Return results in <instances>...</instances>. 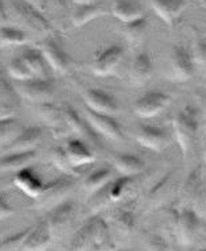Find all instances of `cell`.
I'll list each match as a JSON object with an SVG mask.
<instances>
[{
  "mask_svg": "<svg viewBox=\"0 0 206 251\" xmlns=\"http://www.w3.org/2000/svg\"><path fill=\"white\" fill-rule=\"evenodd\" d=\"M8 21H11L12 26L22 28L26 33L42 37L44 39L50 38L53 35L51 23L44 17V14L35 7L21 1H10L8 4Z\"/></svg>",
  "mask_w": 206,
  "mask_h": 251,
  "instance_id": "6da1fadb",
  "label": "cell"
},
{
  "mask_svg": "<svg viewBox=\"0 0 206 251\" xmlns=\"http://www.w3.org/2000/svg\"><path fill=\"white\" fill-rule=\"evenodd\" d=\"M200 130V111L193 104H186L174 115L173 132L182 155L186 157L190 149L194 146Z\"/></svg>",
  "mask_w": 206,
  "mask_h": 251,
  "instance_id": "7a4b0ae2",
  "label": "cell"
},
{
  "mask_svg": "<svg viewBox=\"0 0 206 251\" xmlns=\"http://www.w3.org/2000/svg\"><path fill=\"white\" fill-rule=\"evenodd\" d=\"M179 200L182 207L194 209L201 218L206 212V188L200 168H194L184 177L179 186Z\"/></svg>",
  "mask_w": 206,
  "mask_h": 251,
  "instance_id": "3957f363",
  "label": "cell"
},
{
  "mask_svg": "<svg viewBox=\"0 0 206 251\" xmlns=\"http://www.w3.org/2000/svg\"><path fill=\"white\" fill-rule=\"evenodd\" d=\"M174 234L182 246L194 243L201 228V216L194 209L179 205L171 209Z\"/></svg>",
  "mask_w": 206,
  "mask_h": 251,
  "instance_id": "277c9868",
  "label": "cell"
},
{
  "mask_svg": "<svg viewBox=\"0 0 206 251\" xmlns=\"http://www.w3.org/2000/svg\"><path fill=\"white\" fill-rule=\"evenodd\" d=\"M74 177L62 175L46 184L42 195L35 199V207L42 211H51L53 208L66 201L74 188Z\"/></svg>",
  "mask_w": 206,
  "mask_h": 251,
  "instance_id": "5b68a950",
  "label": "cell"
},
{
  "mask_svg": "<svg viewBox=\"0 0 206 251\" xmlns=\"http://www.w3.org/2000/svg\"><path fill=\"white\" fill-rule=\"evenodd\" d=\"M195 64L191 53L182 45H174L168 54L167 80L174 82H184L190 80L194 75Z\"/></svg>",
  "mask_w": 206,
  "mask_h": 251,
  "instance_id": "8992f818",
  "label": "cell"
},
{
  "mask_svg": "<svg viewBox=\"0 0 206 251\" xmlns=\"http://www.w3.org/2000/svg\"><path fill=\"white\" fill-rule=\"evenodd\" d=\"M125 50L121 45H109L96 51L91 61V71L98 77H109L116 73L124 58Z\"/></svg>",
  "mask_w": 206,
  "mask_h": 251,
  "instance_id": "52a82bcc",
  "label": "cell"
},
{
  "mask_svg": "<svg viewBox=\"0 0 206 251\" xmlns=\"http://www.w3.org/2000/svg\"><path fill=\"white\" fill-rule=\"evenodd\" d=\"M15 92L27 101L49 103L54 96V85L50 78H30L26 81L14 82Z\"/></svg>",
  "mask_w": 206,
  "mask_h": 251,
  "instance_id": "ba28073f",
  "label": "cell"
},
{
  "mask_svg": "<svg viewBox=\"0 0 206 251\" xmlns=\"http://www.w3.org/2000/svg\"><path fill=\"white\" fill-rule=\"evenodd\" d=\"M171 100L173 98L168 93L159 89H152L136 99L134 103V114L141 119H151L168 108Z\"/></svg>",
  "mask_w": 206,
  "mask_h": 251,
  "instance_id": "9c48e42d",
  "label": "cell"
},
{
  "mask_svg": "<svg viewBox=\"0 0 206 251\" xmlns=\"http://www.w3.org/2000/svg\"><path fill=\"white\" fill-rule=\"evenodd\" d=\"M39 50L42 51L50 69H53L60 75H68L69 72L73 71V68L76 65L70 54L53 37L42 39L39 44Z\"/></svg>",
  "mask_w": 206,
  "mask_h": 251,
  "instance_id": "30bf717a",
  "label": "cell"
},
{
  "mask_svg": "<svg viewBox=\"0 0 206 251\" xmlns=\"http://www.w3.org/2000/svg\"><path fill=\"white\" fill-rule=\"evenodd\" d=\"M136 142L151 151L159 153L167 148L171 135L166 127L151 123H140L136 130Z\"/></svg>",
  "mask_w": 206,
  "mask_h": 251,
  "instance_id": "8fae6325",
  "label": "cell"
},
{
  "mask_svg": "<svg viewBox=\"0 0 206 251\" xmlns=\"http://www.w3.org/2000/svg\"><path fill=\"white\" fill-rule=\"evenodd\" d=\"M84 118L93 131L97 132L100 135L108 138L111 141H123L124 139L123 128L114 115L98 114V112H94L92 109L85 107Z\"/></svg>",
  "mask_w": 206,
  "mask_h": 251,
  "instance_id": "7c38bea8",
  "label": "cell"
},
{
  "mask_svg": "<svg viewBox=\"0 0 206 251\" xmlns=\"http://www.w3.org/2000/svg\"><path fill=\"white\" fill-rule=\"evenodd\" d=\"M74 212H76V204L69 199L49 211V215L45 218V220L47 223L53 239H58L65 234V231L69 228V226L74 219Z\"/></svg>",
  "mask_w": 206,
  "mask_h": 251,
  "instance_id": "4fadbf2b",
  "label": "cell"
},
{
  "mask_svg": "<svg viewBox=\"0 0 206 251\" xmlns=\"http://www.w3.org/2000/svg\"><path fill=\"white\" fill-rule=\"evenodd\" d=\"M85 107L98 114L116 115L120 111L119 100L108 91L100 88H87L82 92Z\"/></svg>",
  "mask_w": 206,
  "mask_h": 251,
  "instance_id": "5bb4252c",
  "label": "cell"
},
{
  "mask_svg": "<svg viewBox=\"0 0 206 251\" xmlns=\"http://www.w3.org/2000/svg\"><path fill=\"white\" fill-rule=\"evenodd\" d=\"M42 138H44V131L38 126L23 127L19 135L4 148V154L37 151V149L42 142Z\"/></svg>",
  "mask_w": 206,
  "mask_h": 251,
  "instance_id": "9a60e30c",
  "label": "cell"
},
{
  "mask_svg": "<svg viewBox=\"0 0 206 251\" xmlns=\"http://www.w3.org/2000/svg\"><path fill=\"white\" fill-rule=\"evenodd\" d=\"M154 75V62L148 51H140L132 60L128 69V84L131 87H143Z\"/></svg>",
  "mask_w": 206,
  "mask_h": 251,
  "instance_id": "2e32d148",
  "label": "cell"
},
{
  "mask_svg": "<svg viewBox=\"0 0 206 251\" xmlns=\"http://www.w3.org/2000/svg\"><path fill=\"white\" fill-rule=\"evenodd\" d=\"M12 182L19 191L31 199H38L46 186L41 176L33 169V166H28L26 169L19 170L18 173H15Z\"/></svg>",
  "mask_w": 206,
  "mask_h": 251,
  "instance_id": "e0dca14e",
  "label": "cell"
},
{
  "mask_svg": "<svg viewBox=\"0 0 206 251\" xmlns=\"http://www.w3.org/2000/svg\"><path fill=\"white\" fill-rule=\"evenodd\" d=\"M109 228L114 229L120 236H130L136 226L135 208L131 204L114 209L109 215Z\"/></svg>",
  "mask_w": 206,
  "mask_h": 251,
  "instance_id": "ac0fdd59",
  "label": "cell"
},
{
  "mask_svg": "<svg viewBox=\"0 0 206 251\" xmlns=\"http://www.w3.org/2000/svg\"><path fill=\"white\" fill-rule=\"evenodd\" d=\"M53 236L50 234L46 220L42 219L41 222L30 228L27 238L23 243L21 251H46L53 243Z\"/></svg>",
  "mask_w": 206,
  "mask_h": 251,
  "instance_id": "d6986e66",
  "label": "cell"
},
{
  "mask_svg": "<svg viewBox=\"0 0 206 251\" xmlns=\"http://www.w3.org/2000/svg\"><path fill=\"white\" fill-rule=\"evenodd\" d=\"M112 166L124 177H137L146 170V162L143 158L132 153L112 154Z\"/></svg>",
  "mask_w": 206,
  "mask_h": 251,
  "instance_id": "ffe728a7",
  "label": "cell"
},
{
  "mask_svg": "<svg viewBox=\"0 0 206 251\" xmlns=\"http://www.w3.org/2000/svg\"><path fill=\"white\" fill-rule=\"evenodd\" d=\"M38 115L39 118L49 126L53 134L57 137L66 135V132H69V128H68L65 119H64V114H62V107H58L51 101L42 103L39 104Z\"/></svg>",
  "mask_w": 206,
  "mask_h": 251,
  "instance_id": "44dd1931",
  "label": "cell"
},
{
  "mask_svg": "<svg viewBox=\"0 0 206 251\" xmlns=\"http://www.w3.org/2000/svg\"><path fill=\"white\" fill-rule=\"evenodd\" d=\"M154 12L167 26L173 27L186 8L184 0H150Z\"/></svg>",
  "mask_w": 206,
  "mask_h": 251,
  "instance_id": "7402d4cb",
  "label": "cell"
},
{
  "mask_svg": "<svg viewBox=\"0 0 206 251\" xmlns=\"http://www.w3.org/2000/svg\"><path fill=\"white\" fill-rule=\"evenodd\" d=\"M64 148H65V151L69 157L70 164L74 168H81L85 165L93 164L96 161V154L93 153L87 143L81 139H78V138L68 139Z\"/></svg>",
  "mask_w": 206,
  "mask_h": 251,
  "instance_id": "603a6c76",
  "label": "cell"
},
{
  "mask_svg": "<svg viewBox=\"0 0 206 251\" xmlns=\"http://www.w3.org/2000/svg\"><path fill=\"white\" fill-rule=\"evenodd\" d=\"M173 180L174 175L171 172H168L151 186L150 192L147 193V209L152 211L166 202L174 188Z\"/></svg>",
  "mask_w": 206,
  "mask_h": 251,
  "instance_id": "cb8c5ba5",
  "label": "cell"
},
{
  "mask_svg": "<svg viewBox=\"0 0 206 251\" xmlns=\"http://www.w3.org/2000/svg\"><path fill=\"white\" fill-rule=\"evenodd\" d=\"M111 14L121 23H128L144 17V10L139 0H114Z\"/></svg>",
  "mask_w": 206,
  "mask_h": 251,
  "instance_id": "d4e9b609",
  "label": "cell"
},
{
  "mask_svg": "<svg viewBox=\"0 0 206 251\" xmlns=\"http://www.w3.org/2000/svg\"><path fill=\"white\" fill-rule=\"evenodd\" d=\"M37 151L27 153H8L0 158V173H18L19 170L26 169L35 162Z\"/></svg>",
  "mask_w": 206,
  "mask_h": 251,
  "instance_id": "484cf974",
  "label": "cell"
},
{
  "mask_svg": "<svg viewBox=\"0 0 206 251\" xmlns=\"http://www.w3.org/2000/svg\"><path fill=\"white\" fill-rule=\"evenodd\" d=\"M114 166H101V168L93 170L92 173H89L84 178V182H82L84 191L87 192L89 196L101 191L114 180Z\"/></svg>",
  "mask_w": 206,
  "mask_h": 251,
  "instance_id": "4316f807",
  "label": "cell"
},
{
  "mask_svg": "<svg viewBox=\"0 0 206 251\" xmlns=\"http://www.w3.org/2000/svg\"><path fill=\"white\" fill-rule=\"evenodd\" d=\"M62 114H64V119H65L66 126L69 128V132L93 139L94 131L91 128V126L88 125L85 118H82L73 107H70L69 104H64L62 105Z\"/></svg>",
  "mask_w": 206,
  "mask_h": 251,
  "instance_id": "83f0119b",
  "label": "cell"
},
{
  "mask_svg": "<svg viewBox=\"0 0 206 251\" xmlns=\"http://www.w3.org/2000/svg\"><path fill=\"white\" fill-rule=\"evenodd\" d=\"M105 14H108L105 7L98 1L92 4H80V6L76 4V8L71 12V25L74 27H82Z\"/></svg>",
  "mask_w": 206,
  "mask_h": 251,
  "instance_id": "f1b7e54d",
  "label": "cell"
},
{
  "mask_svg": "<svg viewBox=\"0 0 206 251\" xmlns=\"http://www.w3.org/2000/svg\"><path fill=\"white\" fill-rule=\"evenodd\" d=\"M21 57L23 61L26 62V65L31 72L35 78H49V64L45 60L42 51L39 49H27L26 51H23Z\"/></svg>",
  "mask_w": 206,
  "mask_h": 251,
  "instance_id": "f546056e",
  "label": "cell"
},
{
  "mask_svg": "<svg viewBox=\"0 0 206 251\" xmlns=\"http://www.w3.org/2000/svg\"><path fill=\"white\" fill-rule=\"evenodd\" d=\"M147 28H148V21L146 17H143L132 22L123 23L121 35L130 48H135L143 42L147 34Z\"/></svg>",
  "mask_w": 206,
  "mask_h": 251,
  "instance_id": "4dcf8cb0",
  "label": "cell"
},
{
  "mask_svg": "<svg viewBox=\"0 0 206 251\" xmlns=\"http://www.w3.org/2000/svg\"><path fill=\"white\" fill-rule=\"evenodd\" d=\"M28 37H30V34L17 26H12V25L0 26V48L22 46V45L27 44Z\"/></svg>",
  "mask_w": 206,
  "mask_h": 251,
  "instance_id": "1f68e13d",
  "label": "cell"
},
{
  "mask_svg": "<svg viewBox=\"0 0 206 251\" xmlns=\"http://www.w3.org/2000/svg\"><path fill=\"white\" fill-rule=\"evenodd\" d=\"M69 251H94V236H93L91 220H88L87 223L77 231L76 236L71 240Z\"/></svg>",
  "mask_w": 206,
  "mask_h": 251,
  "instance_id": "d6a6232c",
  "label": "cell"
},
{
  "mask_svg": "<svg viewBox=\"0 0 206 251\" xmlns=\"http://www.w3.org/2000/svg\"><path fill=\"white\" fill-rule=\"evenodd\" d=\"M22 130V125L15 116L0 120V148L8 146Z\"/></svg>",
  "mask_w": 206,
  "mask_h": 251,
  "instance_id": "836d02e7",
  "label": "cell"
},
{
  "mask_svg": "<svg viewBox=\"0 0 206 251\" xmlns=\"http://www.w3.org/2000/svg\"><path fill=\"white\" fill-rule=\"evenodd\" d=\"M135 180V177H124V176H120L117 178L109 182L107 185L108 189V196L111 202H116L123 200V197L125 196V193L128 192L130 186L132 185V182Z\"/></svg>",
  "mask_w": 206,
  "mask_h": 251,
  "instance_id": "e575fe53",
  "label": "cell"
},
{
  "mask_svg": "<svg viewBox=\"0 0 206 251\" xmlns=\"http://www.w3.org/2000/svg\"><path fill=\"white\" fill-rule=\"evenodd\" d=\"M190 53L195 65L206 66V35L194 30L190 41Z\"/></svg>",
  "mask_w": 206,
  "mask_h": 251,
  "instance_id": "d590c367",
  "label": "cell"
},
{
  "mask_svg": "<svg viewBox=\"0 0 206 251\" xmlns=\"http://www.w3.org/2000/svg\"><path fill=\"white\" fill-rule=\"evenodd\" d=\"M50 159L57 169L60 170L62 175L74 176V170L76 168L70 164L69 157L65 151L64 146H55L51 151H50Z\"/></svg>",
  "mask_w": 206,
  "mask_h": 251,
  "instance_id": "8d00e7d4",
  "label": "cell"
},
{
  "mask_svg": "<svg viewBox=\"0 0 206 251\" xmlns=\"http://www.w3.org/2000/svg\"><path fill=\"white\" fill-rule=\"evenodd\" d=\"M7 72L11 76L12 80H15V81H26V80H30V78H35L31 75V72H30V69L26 65V62L23 61L21 55L19 57H14L8 62Z\"/></svg>",
  "mask_w": 206,
  "mask_h": 251,
  "instance_id": "74e56055",
  "label": "cell"
},
{
  "mask_svg": "<svg viewBox=\"0 0 206 251\" xmlns=\"http://www.w3.org/2000/svg\"><path fill=\"white\" fill-rule=\"evenodd\" d=\"M30 228L23 229V231L14 234L10 238L1 240L0 242V251H21L23 243H24V240H26L28 232H30Z\"/></svg>",
  "mask_w": 206,
  "mask_h": 251,
  "instance_id": "f35d334b",
  "label": "cell"
},
{
  "mask_svg": "<svg viewBox=\"0 0 206 251\" xmlns=\"http://www.w3.org/2000/svg\"><path fill=\"white\" fill-rule=\"evenodd\" d=\"M146 251H171L166 239L158 234H151L146 239Z\"/></svg>",
  "mask_w": 206,
  "mask_h": 251,
  "instance_id": "ab89813d",
  "label": "cell"
},
{
  "mask_svg": "<svg viewBox=\"0 0 206 251\" xmlns=\"http://www.w3.org/2000/svg\"><path fill=\"white\" fill-rule=\"evenodd\" d=\"M12 215H14V208L8 202V199H7L6 195L0 193V220L10 218Z\"/></svg>",
  "mask_w": 206,
  "mask_h": 251,
  "instance_id": "60d3db41",
  "label": "cell"
},
{
  "mask_svg": "<svg viewBox=\"0 0 206 251\" xmlns=\"http://www.w3.org/2000/svg\"><path fill=\"white\" fill-rule=\"evenodd\" d=\"M17 114V108L7 101H0V120L6 118H12Z\"/></svg>",
  "mask_w": 206,
  "mask_h": 251,
  "instance_id": "b9f144b4",
  "label": "cell"
},
{
  "mask_svg": "<svg viewBox=\"0 0 206 251\" xmlns=\"http://www.w3.org/2000/svg\"><path fill=\"white\" fill-rule=\"evenodd\" d=\"M24 1L28 3V4H31L33 7H35L41 12L46 11V8L49 6V0H24Z\"/></svg>",
  "mask_w": 206,
  "mask_h": 251,
  "instance_id": "7bdbcfd3",
  "label": "cell"
},
{
  "mask_svg": "<svg viewBox=\"0 0 206 251\" xmlns=\"http://www.w3.org/2000/svg\"><path fill=\"white\" fill-rule=\"evenodd\" d=\"M8 22V12L4 7V3L0 0V26H4Z\"/></svg>",
  "mask_w": 206,
  "mask_h": 251,
  "instance_id": "ee69618b",
  "label": "cell"
},
{
  "mask_svg": "<svg viewBox=\"0 0 206 251\" xmlns=\"http://www.w3.org/2000/svg\"><path fill=\"white\" fill-rule=\"evenodd\" d=\"M74 3H76L77 6H80V4H92V3H97L98 0H73Z\"/></svg>",
  "mask_w": 206,
  "mask_h": 251,
  "instance_id": "f6af8a7d",
  "label": "cell"
},
{
  "mask_svg": "<svg viewBox=\"0 0 206 251\" xmlns=\"http://www.w3.org/2000/svg\"><path fill=\"white\" fill-rule=\"evenodd\" d=\"M200 251H206V249H202V250H200Z\"/></svg>",
  "mask_w": 206,
  "mask_h": 251,
  "instance_id": "bcb514c9",
  "label": "cell"
},
{
  "mask_svg": "<svg viewBox=\"0 0 206 251\" xmlns=\"http://www.w3.org/2000/svg\"><path fill=\"white\" fill-rule=\"evenodd\" d=\"M200 1H202V0H200Z\"/></svg>",
  "mask_w": 206,
  "mask_h": 251,
  "instance_id": "7dc6e473",
  "label": "cell"
}]
</instances>
